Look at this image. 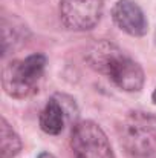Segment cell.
Here are the masks:
<instances>
[{
	"label": "cell",
	"instance_id": "obj_7",
	"mask_svg": "<svg viewBox=\"0 0 156 158\" xmlns=\"http://www.w3.org/2000/svg\"><path fill=\"white\" fill-rule=\"evenodd\" d=\"M28 29L15 17H2V55H6L8 49H14L23 40L26 42Z\"/></svg>",
	"mask_w": 156,
	"mask_h": 158
},
{
	"label": "cell",
	"instance_id": "obj_2",
	"mask_svg": "<svg viewBox=\"0 0 156 158\" xmlns=\"http://www.w3.org/2000/svg\"><path fill=\"white\" fill-rule=\"evenodd\" d=\"M119 141L133 158H149L156 154V117L150 112H130L118 127Z\"/></svg>",
	"mask_w": 156,
	"mask_h": 158
},
{
	"label": "cell",
	"instance_id": "obj_8",
	"mask_svg": "<svg viewBox=\"0 0 156 158\" xmlns=\"http://www.w3.org/2000/svg\"><path fill=\"white\" fill-rule=\"evenodd\" d=\"M64 109L60 102L51 98L40 114V127L49 135H58L64 127Z\"/></svg>",
	"mask_w": 156,
	"mask_h": 158
},
{
	"label": "cell",
	"instance_id": "obj_5",
	"mask_svg": "<svg viewBox=\"0 0 156 158\" xmlns=\"http://www.w3.org/2000/svg\"><path fill=\"white\" fill-rule=\"evenodd\" d=\"M103 12V0H61V22L72 31L92 29Z\"/></svg>",
	"mask_w": 156,
	"mask_h": 158
},
{
	"label": "cell",
	"instance_id": "obj_6",
	"mask_svg": "<svg viewBox=\"0 0 156 158\" xmlns=\"http://www.w3.org/2000/svg\"><path fill=\"white\" fill-rule=\"evenodd\" d=\"M113 22L124 32L141 37L147 32V20L142 9L130 0H118L112 9Z\"/></svg>",
	"mask_w": 156,
	"mask_h": 158
},
{
	"label": "cell",
	"instance_id": "obj_10",
	"mask_svg": "<svg viewBox=\"0 0 156 158\" xmlns=\"http://www.w3.org/2000/svg\"><path fill=\"white\" fill-rule=\"evenodd\" d=\"M38 158H55L52 154H49V152H42L40 155H38Z\"/></svg>",
	"mask_w": 156,
	"mask_h": 158
},
{
	"label": "cell",
	"instance_id": "obj_9",
	"mask_svg": "<svg viewBox=\"0 0 156 158\" xmlns=\"http://www.w3.org/2000/svg\"><path fill=\"white\" fill-rule=\"evenodd\" d=\"M22 149V141L9 123L2 118L0 120V158L15 157Z\"/></svg>",
	"mask_w": 156,
	"mask_h": 158
},
{
	"label": "cell",
	"instance_id": "obj_3",
	"mask_svg": "<svg viewBox=\"0 0 156 158\" xmlns=\"http://www.w3.org/2000/svg\"><path fill=\"white\" fill-rule=\"evenodd\" d=\"M46 57L32 54L23 60H14L2 72V86L14 98H26L38 91V81L45 72Z\"/></svg>",
	"mask_w": 156,
	"mask_h": 158
},
{
	"label": "cell",
	"instance_id": "obj_1",
	"mask_svg": "<svg viewBox=\"0 0 156 158\" xmlns=\"http://www.w3.org/2000/svg\"><path fill=\"white\" fill-rule=\"evenodd\" d=\"M84 57L92 69L107 75L118 88L127 92H136L144 85L142 68L107 40L94 43Z\"/></svg>",
	"mask_w": 156,
	"mask_h": 158
},
{
	"label": "cell",
	"instance_id": "obj_11",
	"mask_svg": "<svg viewBox=\"0 0 156 158\" xmlns=\"http://www.w3.org/2000/svg\"><path fill=\"white\" fill-rule=\"evenodd\" d=\"M152 100H153V103L156 105V89H155V92H153V95H152Z\"/></svg>",
	"mask_w": 156,
	"mask_h": 158
},
{
	"label": "cell",
	"instance_id": "obj_4",
	"mask_svg": "<svg viewBox=\"0 0 156 158\" xmlns=\"http://www.w3.org/2000/svg\"><path fill=\"white\" fill-rule=\"evenodd\" d=\"M70 144L77 158H115L107 135L90 120L75 124Z\"/></svg>",
	"mask_w": 156,
	"mask_h": 158
}]
</instances>
